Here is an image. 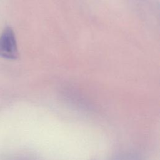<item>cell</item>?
Returning a JSON list of instances; mask_svg holds the SVG:
<instances>
[{
  "label": "cell",
  "mask_w": 160,
  "mask_h": 160,
  "mask_svg": "<svg viewBox=\"0 0 160 160\" xmlns=\"http://www.w3.org/2000/svg\"><path fill=\"white\" fill-rule=\"evenodd\" d=\"M0 56L9 59L18 58L15 34L10 27H6L0 36Z\"/></svg>",
  "instance_id": "1"
}]
</instances>
